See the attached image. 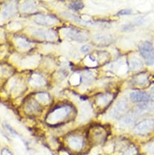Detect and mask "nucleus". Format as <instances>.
I'll use <instances>...</instances> for the list:
<instances>
[{"instance_id":"2","label":"nucleus","mask_w":154,"mask_h":155,"mask_svg":"<svg viewBox=\"0 0 154 155\" xmlns=\"http://www.w3.org/2000/svg\"><path fill=\"white\" fill-rule=\"evenodd\" d=\"M154 130V119H144L134 126L133 131L138 136H146Z\"/></svg>"},{"instance_id":"7","label":"nucleus","mask_w":154,"mask_h":155,"mask_svg":"<svg viewBox=\"0 0 154 155\" xmlns=\"http://www.w3.org/2000/svg\"><path fill=\"white\" fill-rule=\"evenodd\" d=\"M130 98L133 102L139 103H146V102H153L154 99L148 94V93L142 91H133L130 93Z\"/></svg>"},{"instance_id":"5","label":"nucleus","mask_w":154,"mask_h":155,"mask_svg":"<svg viewBox=\"0 0 154 155\" xmlns=\"http://www.w3.org/2000/svg\"><path fill=\"white\" fill-rule=\"evenodd\" d=\"M129 104L126 98L119 99L110 111V116L112 119H120L128 111Z\"/></svg>"},{"instance_id":"11","label":"nucleus","mask_w":154,"mask_h":155,"mask_svg":"<svg viewBox=\"0 0 154 155\" xmlns=\"http://www.w3.org/2000/svg\"><path fill=\"white\" fill-rule=\"evenodd\" d=\"M114 99L113 95L110 94H103L99 96L97 100V104L101 107H106L110 104L111 101Z\"/></svg>"},{"instance_id":"8","label":"nucleus","mask_w":154,"mask_h":155,"mask_svg":"<svg viewBox=\"0 0 154 155\" xmlns=\"http://www.w3.org/2000/svg\"><path fill=\"white\" fill-rule=\"evenodd\" d=\"M90 136L94 142L96 144H100L105 141L106 138V130L101 126H97L92 129V134L89 135V136Z\"/></svg>"},{"instance_id":"4","label":"nucleus","mask_w":154,"mask_h":155,"mask_svg":"<svg viewBox=\"0 0 154 155\" xmlns=\"http://www.w3.org/2000/svg\"><path fill=\"white\" fill-rule=\"evenodd\" d=\"M67 142L69 149L76 152H79L84 149L85 145V138L80 134H71L67 137Z\"/></svg>"},{"instance_id":"6","label":"nucleus","mask_w":154,"mask_h":155,"mask_svg":"<svg viewBox=\"0 0 154 155\" xmlns=\"http://www.w3.org/2000/svg\"><path fill=\"white\" fill-rule=\"evenodd\" d=\"M142 114H143L137 108L136 109L128 111L120 119V125L122 126H125V127L131 126Z\"/></svg>"},{"instance_id":"9","label":"nucleus","mask_w":154,"mask_h":155,"mask_svg":"<svg viewBox=\"0 0 154 155\" xmlns=\"http://www.w3.org/2000/svg\"><path fill=\"white\" fill-rule=\"evenodd\" d=\"M67 33V37L79 41H86L89 39L87 33L77 28H69Z\"/></svg>"},{"instance_id":"14","label":"nucleus","mask_w":154,"mask_h":155,"mask_svg":"<svg viewBox=\"0 0 154 155\" xmlns=\"http://www.w3.org/2000/svg\"><path fill=\"white\" fill-rule=\"evenodd\" d=\"M38 21L36 22L42 25H51L54 24L57 21V18L53 16H42L37 18Z\"/></svg>"},{"instance_id":"12","label":"nucleus","mask_w":154,"mask_h":155,"mask_svg":"<svg viewBox=\"0 0 154 155\" xmlns=\"http://www.w3.org/2000/svg\"><path fill=\"white\" fill-rule=\"evenodd\" d=\"M94 39L103 45L111 44L114 41V37L110 34H97L94 36Z\"/></svg>"},{"instance_id":"3","label":"nucleus","mask_w":154,"mask_h":155,"mask_svg":"<svg viewBox=\"0 0 154 155\" xmlns=\"http://www.w3.org/2000/svg\"><path fill=\"white\" fill-rule=\"evenodd\" d=\"M139 51L147 65L151 66L154 64V46L150 41L142 42L139 46Z\"/></svg>"},{"instance_id":"13","label":"nucleus","mask_w":154,"mask_h":155,"mask_svg":"<svg viewBox=\"0 0 154 155\" xmlns=\"http://www.w3.org/2000/svg\"><path fill=\"white\" fill-rule=\"evenodd\" d=\"M149 81V76L147 73H140L134 77V83L138 86H143L147 84Z\"/></svg>"},{"instance_id":"17","label":"nucleus","mask_w":154,"mask_h":155,"mask_svg":"<svg viewBox=\"0 0 154 155\" xmlns=\"http://www.w3.org/2000/svg\"><path fill=\"white\" fill-rule=\"evenodd\" d=\"M131 14H132L131 9H123L120 10V11L117 13V15H118V16H126V15H130Z\"/></svg>"},{"instance_id":"1","label":"nucleus","mask_w":154,"mask_h":155,"mask_svg":"<svg viewBox=\"0 0 154 155\" xmlns=\"http://www.w3.org/2000/svg\"><path fill=\"white\" fill-rule=\"evenodd\" d=\"M74 113V108L71 105H59L49 111L46 120L51 126H59L67 121Z\"/></svg>"},{"instance_id":"18","label":"nucleus","mask_w":154,"mask_h":155,"mask_svg":"<svg viewBox=\"0 0 154 155\" xmlns=\"http://www.w3.org/2000/svg\"><path fill=\"white\" fill-rule=\"evenodd\" d=\"M91 46L89 44H84L81 47V51H82L83 53H87L89 52V51L91 50Z\"/></svg>"},{"instance_id":"15","label":"nucleus","mask_w":154,"mask_h":155,"mask_svg":"<svg viewBox=\"0 0 154 155\" xmlns=\"http://www.w3.org/2000/svg\"><path fill=\"white\" fill-rule=\"evenodd\" d=\"M69 9L74 10V11H79V10H82L83 8L84 7V5L82 1H76L71 3V4H69Z\"/></svg>"},{"instance_id":"16","label":"nucleus","mask_w":154,"mask_h":155,"mask_svg":"<svg viewBox=\"0 0 154 155\" xmlns=\"http://www.w3.org/2000/svg\"><path fill=\"white\" fill-rule=\"evenodd\" d=\"M145 151H146V152L154 155V141L149 142L148 144L145 146Z\"/></svg>"},{"instance_id":"19","label":"nucleus","mask_w":154,"mask_h":155,"mask_svg":"<svg viewBox=\"0 0 154 155\" xmlns=\"http://www.w3.org/2000/svg\"><path fill=\"white\" fill-rule=\"evenodd\" d=\"M6 127L9 130V131H11V134H16V131H14V129H12V127H11V126H10V125H9V124H6Z\"/></svg>"},{"instance_id":"10","label":"nucleus","mask_w":154,"mask_h":155,"mask_svg":"<svg viewBox=\"0 0 154 155\" xmlns=\"http://www.w3.org/2000/svg\"><path fill=\"white\" fill-rule=\"evenodd\" d=\"M143 62L138 58L132 56L128 61V67L131 71H138L143 68Z\"/></svg>"},{"instance_id":"20","label":"nucleus","mask_w":154,"mask_h":155,"mask_svg":"<svg viewBox=\"0 0 154 155\" xmlns=\"http://www.w3.org/2000/svg\"><path fill=\"white\" fill-rule=\"evenodd\" d=\"M150 91H151V92L153 93V94H154V86H153V87L151 88V89H150Z\"/></svg>"}]
</instances>
